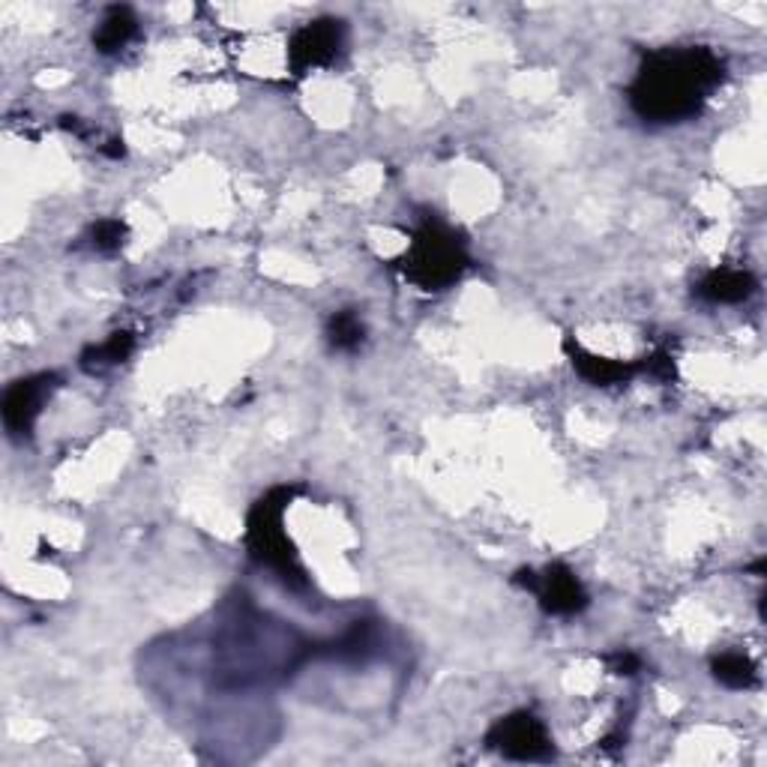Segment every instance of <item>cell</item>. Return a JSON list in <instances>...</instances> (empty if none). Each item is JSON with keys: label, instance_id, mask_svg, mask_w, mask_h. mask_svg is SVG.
<instances>
[{"label": "cell", "instance_id": "8", "mask_svg": "<svg viewBox=\"0 0 767 767\" xmlns=\"http://www.w3.org/2000/svg\"><path fill=\"white\" fill-rule=\"evenodd\" d=\"M698 291L714 303H741L755 291V279L746 270H714Z\"/></svg>", "mask_w": 767, "mask_h": 767}, {"label": "cell", "instance_id": "15", "mask_svg": "<svg viewBox=\"0 0 767 767\" xmlns=\"http://www.w3.org/2000/svg\"><path fill=\"white\" fill-rule=\"evenodd\" d=\"M609 662L614 674H633L638 669V659L633 654H614V657H609Z\"/></svg>", "mask_w": 767, "mask_h": 767}, {"label": "cell", "instance_id": "6", "mask_svg": "<svg viewBox=\"0 0 767 767\" xmlns=\"http://www.w3.org/2000/svg\"><path fill=\"white\" fill-rule=\"evenodd\" d=\"M54 390V375H34L15 381L3 395V423L12 435H27L34 429L39 411L46 405V399Z\"/></svg>", "mask_w": 767, "mask_h": 767}, {"label": "cell", "instance_id": "10", "mask_svg": "<svg viewBox=\"0 0 767 767\" xmlns=\"http://www.w3.org/2000/svg\"><path fill=\"white\" fill-rule=\"evenodd\" d=\"M573 363L579 366V372L585 375L587 381L597 384V387H609V384L623 381V378L633 372V366H626V363H614V360L594 357V354H582V351H575Z\"/></svg>", "mask_w": 767, "mask_h": 767}, {"label": "cell", "instance_id": "12", "mask_svg": "<svg viewBox=\"0 0 767 767\" xmlns=\"http://www.w3.org/2000/svg\"><path fill=\"white\" fill-rule=\"evenodd\" d=\"M714 674H717L726 686H734V690L750 686V683L755 681L753 662L743 657V654H722V657L714 662Z\"/></svg>", "mask_w": 767, "mask_h": 767}, {"label": "cell", "instance_id": "4", "mask_svg": "<svg viewBox=\"0 0 767 767\" xmlns=\"http://www.w3.org/2000/svg\"><path fill=\"white\" fill-rule=\"evenodd\" d=\"M489 743L498 746L503 755L522 758V762L549 758V734L543 729V722L531 714H513V717L501 719L489 731Z\"/></svg>", "mask_w": 767, "mask_h": 767}, {"label": "cell", "instance_id": "13", "mask_svg": "<svg viewBox=\"0 0 767 767\" xmlns=\"http://www.w3.org/2000/svg\"><path fill=\"white\" fill-rule=\"evenodd\" d=\"M132 351V336L130 333H114L108 339L106 345L94 348L90 354H84V366L87 369H102V366H111V363H120V360L130 357Z\"/></svg>", "mask_w": 767, "mask_h": 767}, {"label": "cell", "instance_id": "2", "mask_svg": "<svg viewBox=\"0 0 767 767\" xmlns=\"http://www.w3.org/2000/svg\"><path fill=\"white\" fill-rule=\"evenodd\" d=\"M467 255L462 243L441 226H423L419 228L414 246L405 258L407 279H414L426 291H438L455 282L465 270Z\"/></svg>", "mask_w": 767, "mask_h": 767}, {"label": "cell", "instance_id": "11", "mask_svg": "<svg viewBox=\"0 0 767 767\" xmlns=\"http://www.w3.org/2000/svg\"><path fill=\"white\" fill-rule=\"evenodd\" d=\"M327 336H330V345L336 351H354L363 342V324H360L354 312H339V315L330 318Z\"/></svg>", "mask_w": 767, "mask_h": 767}, {"label": "cell", "instance_id": "3", "mask_svg": "<svg viewBox=\"0 0 767 767\" xmlns=\"http://www.w3.org/2000/svg\"><path fill=\"white\" fill-rule=\"evenodd\" d=\"M288 491H273L267 495L258 507L252 510L249 519V546L255 551V558H261L267 567H273L276 573H282L285 579H300V567L294 561V549L288 543L285 531H282V507H285Z\"/></svg>", "mask_w": 767, "mask_h": 767}, {"label": "cell", "instance_id": "1", "mask_svg": "<svg viewBox=\"0 0 767 767\" xmlns=\"http://www.w3.org/2000/svg\"><path fill=\"white\" fill-rule=\"evenodd\" d=\"M719 82L722 60L707 48L657 51L638 72L630 99L645 120L671 123L695 114Z\"/></svg>", "mask_w": 767, "mask_h": 767}, {"label": "cell", "instance_id": "7", "mask_svg": "<svg viewBox=\"0 0 767 767\" xmlns=\"http://www.w3.org/2000/svg\"><path fill=\"white\" fill-rule=\"evenodd\" d=\"M527 585L537 591L543 609L551 611V614H575V611L585 609V591L567 567H549L539 582L527 579Z\"/></svg>", "mask_w": 767, "mask_h": 767}, {"label": "cell", "instance_id": "14", "mask_svg": "<svg viewBox=\"0 0 767 767\" xmlns=\"http://www.w3.org/2000/svg\"><path fill=\"white\" fill-rule=\"evenodd\" d=\"M123 238H126V228H123V222H118V219H102V222H96L94 226L96 249H102V252L118 249L120 243H123Z\"/></svg>", "mask_w": 767, "mask_h": 767}, {"label": "cell", "instance_id": "5", "mask_svg": "<svg viewBox=\"0 0 767 767\" xmlns=\"http://www.w3.org/2000/svg\"><path fill=\"white\" fill-rule=\"evenodd\" d=\"M339 46H342V22H336V19L309 22L291 36L288 60H291L294 72H306L312 66L330 63L339 54Z\"/></svg>", "mask_w": 767, "mask_h": 767}, {"label": "cell", "instance_id": "9", "mask_svg": "<svg viewBox=\"0 0 767 767\" xmlns=\"http://www.w3.org/2000/svg\"><path fill=\"white\" fill-rule=\"evenodd\" d=\"M135 31H138V22H135V15L126 7H111L106 12L102 24H99V31L94 34V46L102 54H111V51L126 46L132 36H135Z\"/></svg>", "mask_w": 767, "mask_h": 767}]
</instances>
